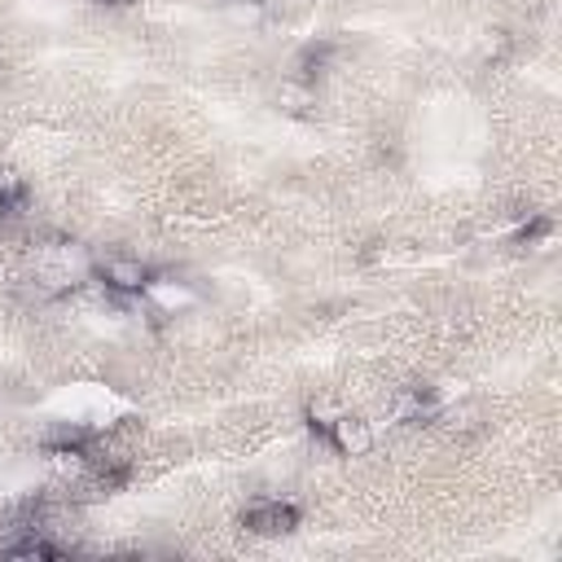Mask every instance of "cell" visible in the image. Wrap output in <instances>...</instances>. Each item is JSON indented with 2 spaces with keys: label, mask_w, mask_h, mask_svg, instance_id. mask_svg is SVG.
<instances>
[{
  "label": "cell",
  "mask_w": 562,
  "mask_h": 562,
  "mask_svg": "<svg viewBox=\"0 0 562 562\" xmlns=\"http://www.w3.org/2000/svg\"><path fill=\"white\" fill-rule=\"evenodd\" d=\"M0 553H4V558H57V549H53L48 540H40V536H26V540H13V544H4Z\"/></svg>",
  "instance_id": "6"
},
{
  "label": "cell",
  "mask_w": 562,
  "mask_h": 562,
  "mask_svg": "<svg viewBox=\"0 0 562 562\" xmlns=\"http://www.w3.org/2000/svg\"><path fill=\"white\" fill-rule=\"evenodd\" d=\"M97 277L105 281L110 294H145V285H149L154 272L140 259H132V255H110V259L97 263Z\"/></svg>",
  "instance_id": "2"
},
{
  "label": "cell",
  "mask_w": 562,
  "mask_h": 562,
  "mask_svg": "<svg viewBox=\"0 0 562 562\" xmlns=\"http://www.w3.org/2000/svg\"><path fill=\"white\" fill-rule=\"evenodd\" d=\"M277 105L285 110V114H312L316 110V88H312V79H303V75H290V79H281V88H277Z\"/></svg>",
  "instance_id": "4"
},
{
  "label": "cell",
  "mask_w": 562,
  "mask_h": 562,
  "mask_svg": "<svg viewBox=\"0 0 562 562\" xmlns=\"http://www.w3.org/2000/svg\"><path fill=\"white\" fill-rule=\"evenodd\" d=\"M145 299H154L162 312H176V307L193 303V290H184V285H176V281H167V277H149Z\"/></svg>",
  "instance_id": "5"
},
{
  "label": "cell",
  "mask_w": 562,
  "mask_h": 562,
  "mask_svg": "<svg viewBox=\"0 0 562 562\" xmlns=\"http://www.w3.org/2000/svg\"><path fill=\"white\" fill-rule=\"evenodd\" d=\"M325 439L338 457H364L373 448V426L356 413H338L329 426H325Z\"/></svg>",
  "instance_id": "3"
},
{
  "label": "cell",
  "mask_w": 562,
  "mask_h": 562,
  "mask_svg": "<svg viewBox=\"0 0 562 562\" xmlns=\"http://www.w3.org/2000/svg\"><path fill=\"white\" fill-rule=\"evenodd\" d=\"M22 193H26L22 176H18L13 167H0V211H13V206L22 202Z\"/></svg>",
  "instance_id": "7"
},
{
  "label": "cell",
  "mask_w": 562,
  "mask_h": 562,
  "mask_svg": "<svg viewBox=\"0 0 562 562\" xmlns=\"http://www.w3.org/2000/svg\"><path fill=\"white\" fill-rule=\"evenodd\" d=\"M105 4H114V9H132V4H140V0H105Z\"/></svg>",
  "instance_id": "9"
},
{
  "label": "cell",
  "mask_w": 562,
  "mask_h": 562,
  "mask_svg": "<svg viewBox=\"0 0 562 562\" xmlns=\"http://www.w3.org/2000/svg\"><path fill=\"white\" fill-rule=\"evenodd\" d=\"M241 527L250 536H290L299 527V509L290 501H255L241 514Z\"/></svg>",
  "instance_id": "1"
},
{
  "label": "cell",
  "mask_w": 562,
  "mask_h": 562,
  "mask_svg": "<svg viewBox=\"0 0 562 562\" xmlns=\"http://www.w3.org/2000/svg\"><path fill=\"white\" fill-rule=\"evenodd\" d=\"M522 241H527V246H536V250H544V246L553 241V224H549V220H536V224L522 233Z\"/></svg>",
  "instance_id": "8"
},
{
  "label": "cell",
  "mask_w": 562,
  "mask_h": 562,
  "mask_svg": "<svg viewBox=\"0 0 562 562\" xmlns=\"http://www.w3.org/2000/svg\"><path fill=\"white\" fill-rule=\"evenodd\" d=\"M237 4H263V0H237Z\"/></svg>",
  "instance_id": "10"
}]
</instances>
